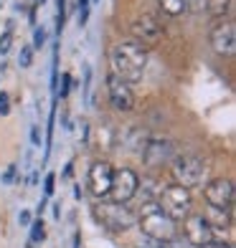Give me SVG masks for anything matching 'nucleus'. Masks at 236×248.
Masks as SVG:
<instances>
[{
  "mask_svg": "<svg viewBox=\"0 0 236 248\" xmlns=\"http://www.w3.org/2000/svg\"><path fill=\"white\" fill-rule=\"evenodd\" d=\"M137 190H140L137 172L130 170V167H119V170L112 172V185H109L107 198L112 202H122V205H125L127 200H132L135 195H137Z\"/></svg>",
  "mask_w": 236,
  "mask_h": 248,
  "instance_id": "obj_6",
  "label": "nucleus"
},
{
  "mask_svg": "<svg viewBox=\"0 0 236 248\" xmlns=\"http://www.w3.org/2000/svg\"><path fill=\"white\" fill-rule=\"evenodd\" d=\"M107 96H109V104L117 111H130L135 107V94H132L130 84H125L115 74L107 76Z\"/></svg>",
  "mask_w": 236,
  "mask_h": 248,
  "instance_id": "obj_12",
  "label": "nucleus"
},
{
  "mask_svg": "<svg viewBox=\"0 0 236 248\" xmlns=\"http://www.w3.org/2000/svg\"><path fill=\"white\" fill-rule=\"evenodd\" d=\"M234 195H236V190H234V183L229 177H216V180H211V183L203 187V198H206V202L211 208L231 210Z\"/></svg>",
  "mask_w": 236,
  "mask_h": 248,
  "instance_id": "obj_11",
  "label": "nucleus"
},
{
  "mask_svg": "<svg viewBox=\"0 0 236 248\" xmlns=\"http://www.w3.org/2000/svg\"><path fill=\"white\" fill-rule=\"evenodd\" d=\"M157 5L163 8V13H168V16H173V18H178V16H183L185 13V0H157Z\"/></svg>",
  "mask_w": 236,
  "mask_h": 248,
  "instance_id": "obj_15",
  "label": "nucleus"
},
{
  "mask_svg": "<svg viewBox=\"0 0 236 248\" xmlns=\"http://www.w3.org/2000/svg\"><path fill=\"white\" fill-rule=\"evenodd\" d=\"M56 92H59L61 99H66V96L71 94V76H69V74L61 76V86H56Z\"/></svg>",
  "mask_w": 236,
  "mask_h": 248,
  "instance_id": "obj_19",
  "label": "nucleus"
},
{
  "mask_svg": "<svg viewBox=\"0 0 236 248\" xmlns=\"http://www.w3.org/2000/svg\"><path fill=\"white\" fill-rule=\"evenodd\" d=\"M190 190L188 187H181V185H165L160 187V193H157V208H160L168 218L173 220H183L188 213H190Z\"/></svg>",
  "mask_w": 236,
  "mask_h": 248,
  "instance_id": "obj_5",
  "label": "nucleus"
},
{
  "mask_svg": "<svg viewBox=\"0 0 236 248\" xmlns=\"http://www.w3.org/2000/svg\"><path fill=\"white\" fill-rule=\"evenodd\" d=\"M183 235L190 246H198V248H206L208 243L216 241V231L211 228L203 216H196V213H188L183 218Z\"/></svg>",
  "mask_w": 236,
  "mask_h": 248,
  "instance_id": "obj_8",
  "label": "nucleus"
},
{
  "mask_svg": "<svg viewBox=\"0 0 236 248\" xmlns=\"http://www.w3.org/2000/svg\"><path fill=\"white\" fill-rule=\"evenodd\" d=\"M206 248H234L231 243H223V241H213V243H208Z\"/></svg>",
  "mask_w": 236,
  "mask_h": 248,
  "instance_id": "obj_28",
  "label": "nucleus"
},
{
  "mask_svg": "<svg viewBox=\"0 0 236 248\" xmlns=\"http://www.w3.org/2000/svg\"><path fill=\"white\" fill-rule=\"evenodd\" d=\"M170 175H173L175 185L188 187V190L198 187V185H203V180H206V162L193 152H178L173 157Z\"/></svg>",
  "mask_w": 236,
  "mask_h": 248,
  "instance_id": "obj_3",
  "label": "nucleus"
},
{
  "mask_svg": "<svg viewBox=\"0 0 236 248\" xmlns=\"http://www.w3.org/2000/svg\"><path fill=\"white\" fill-rule=\"evenodd\" d=\"M231 8V0H206V13L213 18H223Z\"/></svg>",
  "mask_w": 236,
  "mask_h": 248,
  "instance_id": "obj_16",
  "label": "nucleus"
},
{
  "mask_svg": "<svg viewBox=\"0 0 236 248\" xmlns=\"http://www.w3.org/2000/svg\"><path fill=\"white\" fill-rule=\"evenodd\" d=\"M13 177H16V165H10L8 172H5V177H3V183H13Z\"/></svg>",
  "mask_w": 236,
  "mask_h": 248,
  "instance_id": "obj_27",
  "label": "nucleus"
},
{
  "mask_svg": "<svg viewBox=\"0 0 236 248\" xmlns=\"http://www.w3.org/2000/svg\"><path fill=\"white\" fill-rule=\"evenodd\" d=\"M31 61H33V48H31V46H26V48H20V56H18V63L23 66V69H28V66H31Z\"/></svg>",
  "mask_w": 236,
  "mask_h": 248,
  "instance_id": "obj_21",
  "label": "nucleus"
},
{
  "mask_svg": "<svg viewBox=\"0 0 236 248\" xmlns=\"http://www.w3.org/2000/svg\"><path fill=\"white\" fill-rule=\"evenodd\" d=\"M213 231L216 228H229L231 225V210H221V208H211L208 216H203Z\"/></svg>",
  "mask_w": 236,
  "mask_h": 248,
  "instance_id": "obj_14",
  "label": "nucleus"
},
{
  "mask_svg": "<svg viewBox=\"0 0 236 248\" xmlns=\"http://www.w3.org/2000/svg\"><path fill=\"white\" fill-rule=\"evenodd\" d=\"M46 238V231H43V220H33L31 223V241L33 243H41Z\"/></svg>",
  "mask_w": 236,
  "mask_h": 248,
  "instance_id": "obj_18",
  "label": "nucleus"
},
{
  "mask_svg": "<svg viewBox=\"0 0 236 248\" xmlns=\"http://www.w3.org/2000/svg\"><path fill=\"white\" fill-rule=\"evenodd\" d=\"M145 248H168V243H155V241H152L150 246H145Z\"/></svg>",
  "mask_w": 236,
  "mask_h": 248,
  "instance_id": "obj_29",
  "label": "nucleus"
},
{
  "mask_svg": "<svg viewBox=\"0 0 236 248\" xmlns=\"http://www.w3.org/2000/svg\"><path fill=\"white\" fill-rule=\"evenodd\" d=\"M112 172L115 170H112L109 162H104V160H99L89 167V193L94 198H107L109 185H112Z\"/></svg>",
  "mask_w": 236,
  "mask_h": 248,
  "instance_id": "obj_13",
  "label": "nucleus"
},
{
  "mask_svg": "<svg viewBox=\"0 0 236 248\" xmlns=\"http://www.w3.org/2000/svg\"><path fill=\"white\" fill-rule=\"evenodd\" d=\"M10 43H13V31H5L0 36V56H5L10 51Z\"/></svg>",
  "mask_w": 236,
  "mask_h": 248,
  "instance_id": "obj_20",
  "label": "nucleus"
},
{
  "mask_svg": "<svg viewBox=\"0 0 236 248\" xmlns=\"http://www.w3.org/2000/svg\"><path fill=\"white\" fill-rule=\"evenodd\" d=\"M59 216H61V205L56 202V205H53V218H59Z\"/></svg>",
  "mask_w": 236,
  "mask_h": 248,
  "instance_id": "obj_30",
  "label": "nucleus"
},
{
  "mask_svg": "<svg viewBox=\"0 0 236 248\" xmlns=\"http://www.w3.org/2000/svg\"><path fill=\"white\" fill-rule=\"evenodd\" d=\"M94 218L99 225H104L112 233H125L130 231L135 223H137V216L122 202H112V200H102L94 205Z\"/></svg>",
  "mask_w": 236,
  "mask_h": 248,
  "instance_id": "obj_4",
  "label": "nucleus"
},
{
  "mask_svg": "<svg viewBox=\"0 0 236 248\" xmlns=\"http://www.w3.org/2000/svg\"><path fill=\"white\" fill-rule=\"evenodd\" d=\"M53 185H56V175H53V172H49V175H46V180H43V195H46V198H51V195H53Z\"/></svg>",
  "mask_w": 236,
  "mask_h": 248,
  "instance_id": "obj_22",
  "label": "nucleus"
},
{
  "mask_svg": "<svg viewBox=\"0 0 236 248\" xmlns=\"http://www.w3.org/2000/svg\"><path fill=\"white\" fill-rule=\"evenodd\" d=\"M31 142L36 144V147L41 144V129H38V127H33V129H31Z\"/></svg>",
  "mask_w": 236,
  "mask_h": 248,
  "instance_id": "obj_26",
  "label": "nucleus"
},
{
  "mask_svg": "<svg viewBox=\"0 0 236 248\" xmlns=\"http://www.w3.org/2000/svg\"><path fill=\"white\" fill-rule=\"evenodd\" d=\"M10 114V96L5 92H0V117Z\"/></svg>",
  "mask_w": 236,
  "mask_h": 248,
  "instance_id": "obj_23",
  "label": "nucleus"
},
{
  "mask_svg": "<svg viewBox=\"0 0 236 248\" xmlns=\"http://www.w3.org/2000/svg\"><path fill=\"white\" fill-rule=\"evenodd\" d=\"M130 33H132L135 43H140V46H152V43H157V41L163 38L165 28L160 26V20H157L155 16L142 13V16H137V18L132 20Z\"/></svg>",
  "mask_w": 236,
  "mask_h": 248,
  "instance_id": "obj_9",
  "label": "nucleus"
},
{
  "mask_svg": "<svg viewBox=\"0 0 236 248\" xmlns=\"http://www.w3.org/2000/svg\"><path fill=\"white\" fill-rule=\"evenodd\" d=\"M109 66L112 74L122 78L125 84H137L145 76V66H148V48L135 41H119L109 51Z\"/></svg>",
  "mask_w": 236,
  "mask_h": 248,
  "instance_id": "obj_1",
  "label": "nucleus"
},
{
  "mask_svg": "<svg viewBox=\"0 0 236 248\" xmlns=\"http://www.w3.org/2000/svg\"><path fill=\"white\" fill-rule=\"evenodd\" d=\"M43 41H46V31H43V28H36V31H33V46L41 48Z\"/></svg>",
  "mask_w": 236,
  "mask_h": 248,
  "instance_id": "obj_24",
  "label": "nucleus"
},
{
  "mask_svg": "<svg viewBox=\"0 0 236 248\" xmlns=\"http://www.w3.org/2000/svg\"><path fill=\"white\" fill-rule=\"evenodd\" d=\"M18 223H20V225H31V210H20Z\"/></svg>",
  "mask_w": 236,
  "mask_h": 248,
  "instance_id": "obj_25",
  "label": "nucleus"
},
{
  "mask_svg": "<svg viewBox=\"0 0 236 248\" xmlns=\"http://www.w3.org/2000/svg\"><path fill=\"white\" fill-rule=\"evenodd\" d=\"M137 223H140V231L155 243H170L175 238V233H178L175 220L168 218L165 213L157 208V202H145L142 210H140Z\"/></svg>",
  "mask_w": 236,
  "mask_h": 248,
  "instance_id": "obj_2",
  "label": "nucleus"
},
{
  "mask_svg": "<svg viewBox=\"0 0 236 248\" xmlns=\"http://www.w3.org/2000/svg\"><path fill=\"white\" fill-rule=\"evenodd\" d=\"M89 8H92V0H79V3H76V20H79V26H84L89 20Z\"/></svg>",
  "mask_w": 236,
  "mask_h": 248,
  "instance_id": "obj_17",
  "label": "nucleus"
},
{
  "mask_svg": "<svg viewBox=\"0 0 236 248\" xmlns=\"http://www.w3.org/2000/svg\"><path fill=\"white\" fill-rule=\"evenodd\" d=\"M211 48L219 56H226V59L236 53V26L231 18H221L211 28Z\"/></svg>",
  "mask_w": 236,
  "mask_h": 248,
  "instance_id": "obj_10",
  "label": "nucleus"
},
{
  "mask_svg": "<svg viewBox=\"0 0 236 248\" xmlns=\"http://www.w3.org/2000/svg\"><path fill=\"white\" fill-rule=\"evenodd\" d=\"M140 155H142V162L148 165L150 170H157V167H163L165 162H170L175 157V147H173V142L165 140V137H148Z\"/></svg>",
  "mask_w": 236,
  "mask_h": 248,
  "instance_id": "obj_7",
  "label": "nucleus"
}]
</instances>
